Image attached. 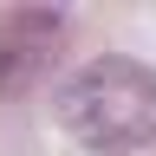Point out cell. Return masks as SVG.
<instances>
[{"label":"cell","instance_id":"1","mask_svg":"<svg viewBox=\"0 0 156 156\" xmlns=\"http://www.w3.org/2000/svg\"><path fill=\"white\" fill-rule=\"evenodd\" d=\"M58 124L104 156L156 143V72L143 58H91L58 91Z\"/></svg>","mask_w":156,"mask_h":156},{"label":"cell","instance_id":"2","mask_svg":"<svg viewBox=\"0 0 156 156\" xmlns=\"http://www.w3.org/2000/svg\"><path fill=\"white\" fill-rule=\"evenodd\" d=\"M65 52V13L52 7H13L0 20V98L33 91L52 72V58Z\"/></svg>","mask_w":156,"mask_h":156}]
</instances>
